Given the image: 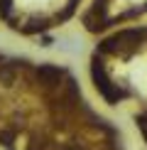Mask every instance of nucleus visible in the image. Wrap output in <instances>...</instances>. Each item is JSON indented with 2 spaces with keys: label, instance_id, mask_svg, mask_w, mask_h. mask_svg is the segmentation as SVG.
I'll return each mask as SVG.
<instances>
[{
  "label": "nucleus",
  "instance_id": "f03ea898",
  "mask_svg": "<svg viewBox=\"0 0 147 150\" xmlns=\"http://www.w3.org/2000/svg\"><path fill=\"white\" fill-rule=\"evenodd\" d=\"M91 76H93L96 89L101 91V96L106 98L108 103H118L120 98L125 96V91H120L118 86L108 79V74H106V69H103V64H101V59H98V57H93V64H91Z\"/></svg>",
  "mask_w": 147,
  "mask_h": 150
},
{
  "label": "nucleus",
  "instance_id": "423d86ee",
  "mask_svg": "<svg viewBox=\"0 0 147 150\" xmlns=\"http://www.w3.org/2000/svg\"><path fill=\"white\" fill-rule=\"evenodd\" d=\"M15 138L12 133H0V140H3V145H10V140Z\"/></svg>",
  "mask_w": 147,
  "mask_h": 150
},
{
  "label": "nucleus",
  "instance_id": "20e7f679",
  "mask_svg": "<svg viewBox=\"0 0 147 150\" xmlns=\"http://www.w3.org/2000/svg\"><path fill=\"white\" fill-rule=\"evenodd\" d=\"M10 12H12V0H0V17L8 20Z\"/></svg>",
  "mask_w": 147,
  "mask_h": 150
},
{
  "label": "nucleus",
  "instance_id": "39448f33",
  "mask_svg": "<svg viewBox=\"0 0 147 150\" xmlns=\"http://www.w3.org/2000/svg\"><path fill=\"white\" fill-rule=\"evenodd\" d=\"M37 30H47V22H44V20H39V22H29L27 27H24V32L32 35V32H37Z\"/></svg>",
  "mask_w": 147,
  "mask_h": 150
},
{
  "label": "nucleus",
  "instance_id": "7ed1b4c3",
  "mask_svg": "<svg viewBox=\"0 0 147 150\" xmlns=\"http://www.w3.org/2000/svg\"><path fill=\"white\" fill-rule=\"evenodd\" d=\"M37 79L44 86H57L59 79H61V69H57V67H52V64H42L39 69H37Z\"/></svg>",
  "mask_w": 147,
  "mask_h": 150
},
{
  "label": "nucleus",
  "instance_id": "f257e3e1",
  "mask_svg": "<svg viewBox=\"0 0 147 150\" xmlns=\"http://www.w3.org/2000/svg\"><path fill=\"white\" fill-rule=\"evenodd\" d=\"M145 35H147L145 30H120L113 37H108V40L101 42V52H106V54H127L145 40Z\"/></svg>",
  "mask_w": 147,
  "mask_h": 150
}]
</instances>
